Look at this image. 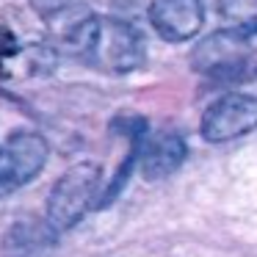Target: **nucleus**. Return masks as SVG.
<instances>
[{
    "instance_id": "f257e3e1",
    "label": "nucleus",
    "mask_w": 257,
    "mask_h": 257,
    "mask_svg": "<svg viewBox=\"0 0 257 257\" xmlns=\"http://www.w3.org/2000/svg\"><path fill=\"white\" fill-rule=\"evenodd\" d=\"M80 58L108 75H127L144 64V42L130 23L113 17H94L83 23L72 47Z\"/></svg>"
},
{
    "instance_id": "f03ea898",
    "label": "nucleus",
    "mask_w": 257,
    "mask_h": 257,
    "mask_svg": "<svg viewBox=\"0 0 257 257\" xmlns=\"http://www.w3.org/2000/svg\"><path fill=\"white\" fill-rule=\"evenodd\" d=\"M102 191V172L97 163H75L58 177L47 196V224L56 232L72 229L91 207H97V196Z\"/></svg>"
},
{
    "instance_id": "7ed1b4c3",
    "label": "nucleus",
    "mask_w": 257,
    "mask_h": 257,
    "mask_svg": "<svg viewBox=\"0 0 257 257\" xmlns=\"http://www.w3.org/2000/svg\"><path fill=\"white\" fill-rule=\"evenodd\" d=\"M50 147L36 130H17L0 147V196H9L39 177Z\"/></svg>"
},
{
    "instance_id": "20e7f679",
    "label": "nucleus",
    "mask_w": 257,
    "mask_h": 257,
    "mask_svg": "<svg viewBox=\"0 0 257 257\" xmlns=\"http://www.w3.org/2000/svg\"><path fill=\"white\" fill-rule=\"evenodd\" d=\"M202 139L210 144L235 141L257 130V97L251 94H224L202 116Z\"/></svg>"
},
{
    "instance_id": "39448f33",
    "label": "nucleus",
    "mask_w": 257,
    "mask_h": 257,
    "mask_svg": "<svg viewBox=\"0 0 257 257\" xmlns=\"http://www.w3.org/2000/svg\"><path fill=\"white\" fill-rule=\"evenodd\" d=\"M249 58V36L232 28H221L202 39L191 53V67L202 75H235L246 67Z\"/></svg>"
},
{
    "instance_id": "423d86ee",
    "label": "nucleus",
    "mask_w": 257,
    "mask_h": 257,
    "mask_svg": "<svg viewBox=\"0 0 257 257\" xmlns=\"http://www.w3.org/2000/svg\"><path fill=\"white\" fill-rule=\"evenodd\" d=\"M147 17L161 39L188 42L205 25V6L202 0H152Z\"/></svg>"
},
{
    "instance_id": "0eeeda50",
    "label": "nucleus",
    "mask_w": 257,
    "mask_h": 257,
    "mask_svg": "<svg viewBox=\"0 0 257 257\" xmlns=\"http://www.w3.org/2000/svg\"><path fill=\"white\" fill-rule=\"evenodd\" d=\"M185 161V141L177 133H155V136H141L139 141V166L144 180L155 183L180 169Z\"/></svg>"
},
{
    "instance_id": "6e6552de",
    "label": "nucleus",
    "mask_w": 257,
    "mask_h": 257,
    "mask_svg": "<svg viewBox=\"0 0 257 257\" xmlns=\"http://www.w3.org/2000/svg\"><path fill=\"white\" fill-rule=\"evenodd\" d=\"M53 235L56 229L45 221H17L6 232L3 240V257H36L39 251L53 246Z\"/></svg>"
},
{
    "instance_id": "1a4fd4ad",
    "label": "nucleus",
    "mask_w": 257,
    "mask_h": 257,
    "mask_svg": "<svg viewBox=\"0 0 257 257\" xmlns=\"http://www.w3.org/2000/svg\"><path fill=\"white\" fill-rule=\"evenodd\" d=\"M216 12L224 28L240 31L246 36L257 34V0H216Z\"/></svg>"
},
{
    "instance_id": "9d476101",
    "label": "nucleus",
    "mask_w": 257,
    "mask_h": 257,
    "mask_svg": "<svg viewBox=\"0 0 257 257\" xmlns=\"http://www.w3.org/2000/svg\"><path fill=\"white\" fill-rule=\"evenodd\" d=\"M34 3V9L42 14V17H50V14H56L58 9H64L69 3V0H31Z\"/></svg>"
}]
</instances>
